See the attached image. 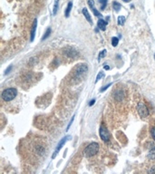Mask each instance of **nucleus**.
Instances as JSON below:
<instances>
[{"mask_svg":"<svg viewBox=\"0 0 155 174\" xmlns=\"http://www.w3.org/2000/svg\"><path fill=\"white\" fill-rule=\"evenodd\" d=\"M100 4H101V9L104 10L106 5H107V0H100Z\"/></svg>","mask_w":155,"mask_h":174,"instance_id":"17","label":"nucleus"},{"mask_svg":"<svg viewBox=\"0 0 155 174\" xmlns=\"http://www.w3.org/2000/svg\"><path fill=\"white\" fill-rule=\"evenodd\" d=\"M148 159L149 160H154L155 159V146L152 147V149L148 153Z\"/></svg>","mask_w":155,"mask_h":174,"instance_id":"12","label":"nucleus"},{"mask_svg":"<svg viewBox=\"0 0 155 174\" xmlns=\"http://www.w3.org/2000/svg\"><path fill=\"white\" fill-rule=\"evenodd\" d=\"M119 43V39H118L117 37H112V46H116Z\"/></svg>","mask_w":155,"mask_h":174,"instance_id":"18","label":"nucleus"},{"mask_svg":"<svg viewBox=\"0 0 155 174\" xmlns=\"http://www.w3.org/2000/svg\"><path fill=\"white\" fill-rule=\"evenodd\" d=\"M122 1H123V2H125V3H128V2H130L131 0H122Z\"/></svg>","mask_w":155,"mask_h":174,"instance_id":"28","label":"nucleus"},{"mask_svg":"<svg viewBox=\"0 0 155 174\" xmlns=\"http://www.w3.org/2000/svg\"><path fill=\"white\" fill-rule=\"evenodd\" d=\"M50 35H51V28H47L46 31H45V35H44L43 37H42V41L46 39L47 37L49 36Z\"/></svg>","mask_w":155,"mask_h":174,"instance_id":"16","label":"nucleus"},{"mask_svg":"<svg viewBox=\"0 0 155 174\" xmlns=\"http://www.w3.org/2000/svg\"><path fill=\"white\" fill-rule=\"evenodd\" d=\"M104 69H105V70H109V69H110V67L108 66V65H104Z\"/></svg>","mask_w":155,"mask_h":174,"instance_id":"27","label":"nucleus"},{"mask_svg":"<svg viewBox=\"0 0 155 174\" xmlns=\"http://www.w3.org/2000/svg\"><path fill=\"white\" fill-rule=\"evenodd\" d=\"M74 120H75V116H73V118H72V119H71V121H70V122H69L68 126H67V129H66V130H69V128H70V126L72 125V123H73Z\"/></svg>","mask_w":155,"mask_h":174,"instance_id":"23","label":"nucleus"},{"mask_svg":"<svg viewBox=\"0 0 155 174\" xmlns=\"http://www.w3.org/2000/svg\"><path fill=\"white\" fill-rule=\"evenodd\" d=\"M149 173H155V165H154V166H152L151 169H150Z\"/></svg>","mask_w":155,"mask_h":174,"instance_id":"24","label":"nucleus"},{"mask_svg":"<svg viewBox=\"0 0 155 174\" xmlns=\"http://www.w3.org/2000/svg\"><path fill=\"white\" fill-rule=\"evenodd\" d=\"M105 55H106V50H105V49H104V50H102V51H101V52H100V54H99L98 60L100 61V60H101V58H102V57L105 56Z\"/></svg>","mask_w":155,"mask_h":174,"instance_id":"19","label":"nucleus"},{"mask_svg":"<svg viewBox=\"0 0 155 174\" xmlns=\"http://www.w3.org/2000/svg\"><path fill=\"white\" fill-rule=\"evenodd\" d=\"M99 144L97 142H92L85 149L84 151V154H85V157H92L96 154L99 151Z\"/></svg>","mask_w":155,"mask_h":174,"instance_id":"2","label":"nucleus"},{"mask_svg":"<svg viewBox=\"0 0 155 174\" xmlns=\"http://www.w3.org/2000/svg\"><path fill=\"white\" fill-rule=\"evenodd\" d=\"M17 95V90L16 88H7L3 91L2 93V99L5 102H10Z\"/></svg>","mask_w":155,"mask_h":174,"instance_id":"1","label":"nucleus"},{"mask_svg":"<svg viewBox=\"0 0 155 174\" xmlns=\"http://www.w3.org/2000/svg\"><path fill=\"white\" fill-rule=\"evenodd\" d=\"M111 85H112V84H107V85L104 86L102 88H101V89H100V92H104V91H105V90H107V89H108Z\"/></svg>","mask_w":155,"mask_h":174,"instance_id":"21","label":"nucleus"},{"mask_svg":"<svg viewBox=\"0 0 155 174\" xmlns=\"http://www.w3.org/2000/svg\"><path fill=\"white\" fill-rule=\"evenodd\" d=\"M137 110H138V114L142 118L147 117V116L149 115V110H148V108L146 107L143 104H141V103H140V104H138Z\"/></svg>","mask_w":155,"mask_h":174,"instance_id":"3","label":"nucleus"},{"mask_svg":"<svg viewBox=\"0 0 155 174\" xmlns=\"http://www.w3.org/2000/svg\"><path fill=\"white\" fill-rule=\"evenodd\" d=\"M88 5H89V6H90L91 9L92 10V12H94V16H101V14L99 13V11L95 8V6H94V0H89Z\"/></svg>","mask_w":155,"mask_h":174,"instance_id":"8","label":"nucleus"},{"mask_svg":"<svg viewBox=\"0 0 155 174\" xmlns=\"http://www.w3.org/2000/svg\"><path fill=\"white\" fill-rule=\"evenodd\" d=\"M100 137L104 141L107 142L110 139V133L105 126H101L100 128Z\"/></svg>","mask_w":155,"mask_h":174,"instance_id":"4","label":"nucleus"},{"mask_svg":"<svg viewBox=\"0 0 155 174\" xmlns=\"http://www.w3.org/2000/svg\"><path fill=\"white\" fill-rule=\"evenodd\" d=\"M69 139H70V136H65V137H64L63 139H62L61 141H60V142H59V143H58V145H57L56 149H55V153L53 154V157H52V158H53V159L55 158V155H56L57 153H58V151H60V150H61L62 147H63L64 145L65 144V142H66V141H68Z\"/></svg>","mask_w":155,"mask_h":174,"instance_id":"5","label":"nucleus"},{"mask_svg":"<svg viewBox=\"0 0 155 174\" xmlns=\"http://www.w3.org/2000/svg\"><path fill=\"white\" fill-rule=\"evenodd\" d=\"M151 136H152L153 140L155 141V127H152L151 129Z\"/></svg>","mask_w":155,"mask_h":174,"instance_id":"22","label":"nucleus"},{"mask_svg":"<svg viewBox=\"0 0 155 174\" xmlns=\"http://www.w3.org/2000/svg\"><path fill=\"white\" fill-rule=\"evenodd\" d=\"M88 70V67L86 66V65H79L78 66L75 68V75L76 76H81L82 74H85L86 71Z\"/></svg>","mask_w":155,"mask_h":174,"instance_id":"6","label":"nucleus"},{"mask_svg":"<svg viewBox=\"0 0 155 174\" xmlns=\"http://www.w3.org/2000/svg\"><path fill=\"white\" fill-rule=\"evenodd\" d=\"M112 7H113V9L115 10L116 12H119L121 10L122 6H121L120 3H118V2H116V1H114V2L112 3Z\"/></svg>","mask_w":155,"mask_h":174,"instance_id":"13","label":"nucleus"},{"mask_svg":"<svg viewBox=\"0 0 155 174\" xmlns=\"http://www.w3.org/2000/svg\"><path fill=\"white\" fill-rule=\"evenodd\" d=\"M104 76V72H100L98 74V75H97V77H96V81H95V83H97L98 82L99 80H100L101 78H102V77Z\"/></svg>","mask_w":155,"mask_h":174,"instance_id":"20","label":"nucleus"},{"mask_svg":"<svg viewBox=\"0 0 155 174\" xmlns=\"http://www.w3.org/2000/svg\"><path fill=\"white\" fill-rule=\"evenodd\" d=\"M36 27H37V20L35 19V20H34L33 26H32L31 35H30V40H31V42H33L34 39H35V31H36Z\"/></svg>","mask_w":155,"mask_h":174,"instance_id":"7","label":"nucleus"},{"mask_svg":"<svg viewBox=\"0 0 155 174\" xmlns=\"http://www.w3.org/2000/svg\"><path fill=\"white\" fill-rule=\"evenodd\" d=\"M58 5H59V0H55V5H54L53 8V15H56L57 10H58Z\"/></svg>","mask_w":155,"mask_h":174,"instance_id":"14","label":"nucleus"},{"mask_svg":"<svg viewBox=\"0 0 155 174\" xmlns=\"http://www.w3.org/2000/svg\"><path fill=\"white\" fill-rule=\"evenodd\" d=\"M107 24H108V22L105 21V20L99 19L98 22H97V26H98V28H100L101 30L104 31V30L106 29V26H107Z\"/></svg>","mask_w":155,"mask_h":174,"instance_id":"9","label":"nucleus"},{"mask_svg":"<svg viewBox=\"0 0 155 174\" xmlns=\"http://www.w3.org/2000/svg\"><path fill=\"white\" fill-rule=\"evenodd\" d=\"M124 22H125V17L123 16H118V25L119 26H123Z\"/></svg>","mask_w":155,"mask_h":174,"instance_id":"15","label":"nucleus"},{"mask_svg":"<svg viewBox=\"0 0 155 174\" xmlns=\"http://www.w3.org/2000/svg\"><path fill=\"white\" fill-rule=\"evenodd\" d=\"M82 14H84L85 17L86 18L87 21H88L90 24H92V17H91L90 14H89V12H88V10H87V8H84V9H82Z\"/></svg>","mask_w":155,"mask_h":174,"instance_id":"10","label":"nucleus"},{"mask_svg":"<svg viewBox=\"0 0 155 174\" xmlns=\"http://www.w3.org/2000/svg\"><path fill=\"white\" fill-rule=\"evenodd\" d=\"M11 69H12V65H10V66L8 67V68L6 70V72H5V74H8V73H9L10 71H11Z\"/></svg>","mask_w":155,"mask_h":174,"instance_id":"25","label":"nucleus"},{"mask_svg":"<svg viewBox=\"0 0 155 174\" xmlns=\"http://www.w3.org/2000/svg\"><path fill=\"white\" fill-rule=\"evenodd\" d=\"M94 103H95V100L94 99H92V100H91V102L89 103V106H92L94 104Z\"/></svg>","mask_w":155,"mask_h":174,"instance_id":"26","label":"nucleus"},{"mask_svg":"<svg viewBox=\"0 0 155 174\" xmlns=\"http://www.w3.org/2000/svg\"><path fill=\"white\" fill-rule=\"evenodd\" d=\"M72 7H73V2H72V1H70V2L68 3V5H67L66 9H65V17H68V16H69L71 10H72Z\"/></svg>","mask_w":155,"mask_h":174,"instance_id":"11","label":"nucleus"}]
</instances>
